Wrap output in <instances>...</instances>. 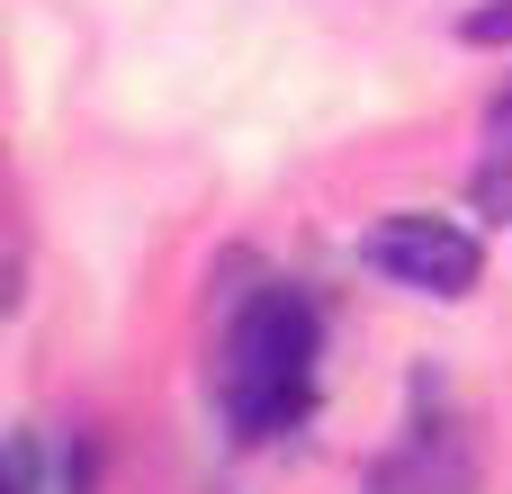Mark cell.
I'll use <instances>...</instances> for the list:
<instances>
[{
	"label": "cell",
	"instance_id": "cell-1",
	"mask_svg": "<svg viewBox=\"0 0 512 494\" xmlns=\"http://www.w3.org/2000/svg\"><path fill=\"white\" fill-rule=\"evenodd\" d=\"M315 378H324V315L297 279H261L225 306L216 324V360H207V396L225 414L234 441H279L315 414Z\"/></svg>",
	"mask_w": 512,
	"mask_h": 494
},
{
	"label": "cell",
	"instance_id": "cell-2",
	"mask_svg": "<svg viewBox=\"0 0 512 494\" xmlns=\"http://www.w3.org/2000/svg\"><path fill=\"white\" fill-rule=\"evenodd\" d=\"M360 261H369L378 279L414 288V297H441V306L486 279V243H477L468 225H450V216H423V207L378 216V225L360 234Z\"/></svg>",
	"mask_w": 512,
	"mask_h": 494
},
{
	"label": "cell",
	"instance_id": "cell-3",
	"mask_svg": "<svg viewBox=\"0 0 512 494\" xmlns=\"http://www.w3.org/2000/svg\"><path fill=\"white\" fill-rule=\"evenodd\" d=\"M369 494H477V450H468L459 414L423 405V414L405 423V441H396V450L378 459Z\"/></svg>",
	"mask_w": 512,
	"mask_h": 494
},
{
	"label": "cell",
	"instance_id": "cell-4",
	"mask_svg": "<svg viewBox=\"0 0 512 494\" xmlns=\"http://www.w3.org/2000/svg\"><path fill=\"white\" fill-rule=\"evenodd\" d=\"M468 198H477L486 216H512V81L495 90V108H486V153H477V171H468Z\"/></svg>",
	"mask_w": 512,
	"mask_h": 494
},
{
	"label": "cell",
	"instance_id": "cell-5",
	"mask_svg": "<svg viewBox=\"0 0 512 494\" xmlns=\"http://www.w3.org/2000/svg\"><path fill=\"white\" fill-rule=\"evenodd\" d=\"M459 36H468V45H512V0H486V9H468V18H459Z\"/></svg>",
	"mask_w": 512,
	"mask_h": 494
}]
</instances>
